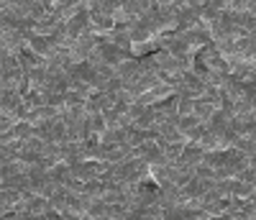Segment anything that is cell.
Here are the masks:
<instances>
[{
  "instance_id": "6da1fadb",
  "label": "cell",
  "mask_w": 256,
  "mask_h": 220,
  "mask_svg": "<svg viewBox=\"0 0 256 220\" xmlns=\"http://www.w3.org/2000/svg\"><path fill=\"white\" fill-rule=\"evenodd\" d=\"M202 148L198 146V144H184V148H182V154H180V159H177V164H184V166H198L200 162H202Z\"/></svg>"
},
{
  "instance_id": "7a4b0ae2",
  "label": "cell",
  "mask_w": 256,
  "mask_h": 220,
  "mask_svg": "<svg viewBox=\"0 0 256 220\" xmlns=\"http://www.w3.org/2000/svg\"><path fill=\"white\" fill-rule=\"evenodd\" d=\"M118 77L123 80V84H136V80L141 77V67H138V59H128L118 67Z\"/></svg>"
},
{
  "instance_id": "3957f363",
  "label": "cell",
  "mask_w": 256,
  "mask_h": 220,
  "mask_svg": "<svg viewBox=\"0 0 256 220\" xmlns=\"http://www.w3.org/2000/svg\"><path fill=\"white\" fill-rule=\"evenodd\" d=\"M154 59H156L159 72H166V74H177V72H182L180 59H174L169 52H156V54H154Z\"/></svg>"
},
{
  "instance_id": "277c9868",
  "label": "cell",
  "mask_w": 256,
  "mask_h": 220,
  "mask_svg": "<svg viewBox=\"0 0 256 220\" xmlns=\"http://www.w3.org/2000/svg\"><path fill=\"white\" fill-rule=\"evenodd\" d=\"M18 64H20V70H24L26 74L31 72V70H36V67H46V59H41V56H36L28 46L18 54Z\"/></svg>"
},
{
  "instance_id": "5b68a950",
  "label": "cell",
  "mask_w": 256,
  "mask_h": 220,
  "mask_svg": "<svg viewBox=\"0 0 256 220\" xmlns=\"http://www.w3.org/2000/svg\"><path fill=\"white\" fill-rule=\"evenodd\" d=\"M26 172H28V164L20 159V156L0 164V177H10V174H26Z\"/></svg>"
},
{
  "instance_id": "8992f818",
  "label": "cell",
  "mask_w": 256,
  "mask_h": 220,
  "mask_svg": "<svg viewBox=\"0 0 256 220\" xmlns=\"http://www.w3.org/2000/svg\"><path fill=\"white\" fill-rule=\"evenodd\" d=\"M100 144H108V146H126V128H108L105 134L100 136Z\"/></svg>"
},
{
  "instance_id": "52a82bcc",
  "label": "cell",
  "mask_w": 256,
  "mask_h": 220,
  "mask_svg": "<svg viewBox=\"0 0 256 220\" xmlns=\"http://www.w3.org/2000/svg\"><path fill=\"white\" fill-rule=\"evenodd\" d=\"M212 113H216V108H212L210 102H205V100H195V108H192V116H195L200 123H208Z\"/></svg>"
},
{
  "instance_id": "ba28073f",
  "label": "cell",
  "mask_w": 256,
  "mask_h": 220,
  "mask_svg": "<svg viewBox=\"0 0 256 220\" xmlns=\"http://www.w3.org/2000/svg\"><path fill=\"white\" fill-rule=\"evenodd\" d=\"M228 82H230V74H226V72H210L205 77V87H212V90H223Z\"/></svg>"
},
{
  "instance_id": "9c48e42d",
  "label": "cell",
  "mask_w": 256,
  "mask_h": 220,
  "mask_svg": "<svg viewBox=\"0 0 256 220\" xmlns=\"http://www.w3.org/2000/svg\"><path fill=\"white\" fill-rule=\"evenodd\" d=\"M154 118H156V110L154 108H146L144 113L136 118V123H134V128H138V130H146V128H154Z\"/></svg>"
},
{
  "instance_id": "30bf717a",
  "label": "cell",
  "mask_w": 256,
  "mask_h": 220,
  "mask_svg": "<svg viewBox=\"0 0 256 220\" xmlns=\"http://www.w3.org/2000/svg\"><path fill=\"white\" fill-rule=\"evenodd\" d=\"M105 162H110V164L126 162V146H108L105 144Z\"/></svg>"
},
{
  "instance_id": "8fae6325",
  "label": "cell",
  "mask_w": 256,
  "mask_h": 220,
  "mask_svg": "<svg viewBox=\"0 0 256 220\" xmlns=\"http://www.w3.org/2000/svg\"><path fill=\"white\" fill-rule=\"evenodd\" d=\"M146 141V136H144V130H138V128H126V146H131V148H136V146H141Z\"/></svg>"
},
{
  "instance_id": "7c38bea8",
  "label": "cell",
  "mask_w": 256,
  "mask_h": 220,
  "mask_svg": "<svg viewBox=\"0 0 256 220\" xmlns=\"http://www.w3.org/2000/svg\"><path fill=\"white\" fill-rule=\"evenodd\" d=\"M192 108H195V100H192L190 95H177V100H174V110L180 116H190L192 113Z\"/></svg>"
},
{
  "instance_id": "4fadbf2b",
  "label": "cell",
  "mask_w": 256,
  "mask_h": 220,
  "mask_svg": "<svg viewBox=\"0 0 256 220\" xmlns=\"http://www.w3.org/2000/svg\"><path fill=\"white\" fill-rule=\"evenodd\" d=\"M182 148H184V144L174 141V144H166V146H164L162 151H164L166 162H177V159H180V154H182Z\"/></svg>"
},
{
  "instance_id": "5bb4252c",
  "label": "cell",
  "mask_w": 256,
  "mask_h": 220,
  "mask_svg": "<svg viewBox=\"0 0 256 220\" xmlns=\"http://www.w3.org/2000/svg\"><path fill=\"white\" fill-rule=\"evenodd\" d=\"M92 130H95V136H102L105 130H108V123H105V116L102 113H92Z\"/></svg>"
},
{
  "instance_id": "9a60e30c",
  "label": "cell",
  "mask_w": 256,
  "mask_h": 220,
  "mask_svg": "<svg viewBox=\"0 0 256 220\" xmlns=\"http://www.w3.org/2000/svg\"><path fill=\"white\" fill-rule=\"evenodd\" d=\"M198 123H200V120H198L195 116H192V113H190V116H180V120H177V130L187 134V130H190V128H195Z\"/></svg>"
},
{
  "instance_id": "2e32d148",
  "label": "cell",
  "mask_w": 256,
  "mask_h": 220,
  "mask_svg": "<svg viewBox=\"0 0 256 220\" xmlns=\"http://www.w3.org/2000/svg\"><path fill=\"white\" fill-rule=\"evenodd\" d=\"M118 90H123V80H120V77L108 80V92H118Z\"/></svg>"
}]
</instances>
